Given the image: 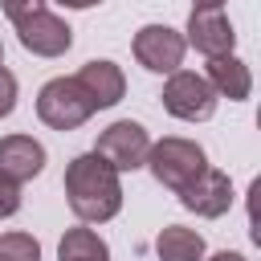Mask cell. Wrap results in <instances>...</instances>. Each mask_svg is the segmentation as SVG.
<instances>
[{
    "instance_id": "obj_12",
    "label": "cell",
    "mask_w": 261,
    "mask_h": 261,
    "mask_svg": "<svg viewBox=\"0 0 261 261\" xmlns=\"http://www.w3.org/2000/svg\"><path fill=\"white\" fill-rule=\"evenodd\" d=\"M204 82L216 90V98H228V102H245L253 94V73L249 65L237 57V53H224V57H208V73Z\"/></svg>"
},
{
    "instance_id": "obj_15",
    "label": "cell",
    "mask_w": 261,
    "mask_h": 261,
    "mask_svg": "<svg viewBox=\"0 0 261 261\" xmlns=\"http://www.w3.org/2000/svg\"><path fill=\"white\" fill-rule=\"evenodd\" d=\"M0 261H41V245L29 232H0Z\"/></svg>"
},
{
    "instance_id": "obj_6",
    "label": "cell",
    "mask_w": 261,
    "mask_h": 261,
    "mask_svg": "<svg viewBox=\"0 0 261 261\" xmlns=\"http://www.w3.org/2000/svg\"><path fill=\"white\" fill-rule=\"evenodd\" d=\"M130 49H135V61L151 73H175L184 65V53H188L184 33H175L171 24H143L135 33Z\"/></svg>"
},
{
    "instance_id": "obj_20",
    "label": "cell",
    "mask_w": 261,
    "mask_h": 261,
    "mask_svg": "<svg viewBox=\"0 0 261 261\" xmlns=\"http://www.w3.org/2000/svg\"><path fill=\"white\" fill-rule=\"evenodd\" d=\"M228 0H192V8H224Z\"/></svg>"
},
{
    "instance_id": "obj_16",
    "label": "cell",
    "mask_w": 261,
    "mask_h": 261,
    "mask_svg": "<svg viewBox=\"0 0 261 261\" xmlns=\"http://www.w3.org/2000/svg\"><path fill=\"white\" fill-rule=\"evenodd\" d=\"M16 212H20V184H12V179L0 175V220H8Z\"/></svg>"
},
{
    "instance_id": "obj_13",
    "label": "cell",
    "mask_w": 261,
    "mask_h": 261,
    "mask_svg": "<svg viewBox=\"0 0 261 261\" xmlns=\"http://www.w3.org/2000/svg\"><path fill=\"white\" fill-rule=\"evenodd\" d=\"M155 253H159V261H204V237L196 228L167 224L155 237Z\"/></svg>"
},
{
    "instance_id": "obj_18",
    "label": "cell",
    "mask_w": 261,
    "mask_h": 261,
    "mask_svg": "<svg viewBox=\"0 0 261 261\" xmlns=\"http://www.w3.org/2000/svg\"><path fill=\"white\" fill-rule=\"evenodd\" d=\"M16 110V77L0 65V118H8Z\"/></svg>"
},
{
    "instance_id": "obj_19",
    "label": "cell",
    "mask_w": 261,
    "mask_h": 261,
    "mask_svg": "<svg viewBox=\"0 0 261 261\" xmlns=\"http://www.w3.org/2000/svg\"><path fill=\"white\" fill-rule=\"evenodd\" d=\"M53 4H61V8H94L102 0H53Z\"/></svg>"
},
{
    "instance_id": "obj_2",
    "label": "cell",
    "mask_w": 261,
    "mask_h": 261,
    "mask_svg": "<svg viewBox=\"0 0 261 261\" xmlns=\"http://www.w3.org/2000/svg\"><path fill=\"white\" fill-rule=\"evenodd\" d=\"M147 167H151V175H155L167 192L179 196V192L208 167V155H204L200 143L179 139V135H167V139L151 143V151H147Z\"/></svg>"
},
{
    "instance_id": "obj_7",
    "label": "cell",
    "mask_w": 261,
    "mask_h": 261,
    "mask_svg": "<svg viewBox=\"0 0 261 261\" xmlns=\"http://www.w3.org/2000/svg\"><path fill=\"white\" fill-rule=\"evenodd\" d=\"M179 204L204 220H216L232 208V179L220 171V167H204L184 192H179Z\"/></svg>"
},
{
    "instance_id": "obj_22",
    "label": "cell",
    "mask_w": 261,
    "mask_h": 261,
    "mask_svg": "<svg viewBox=\"0 0 261 261\" xmlns=\"http://www.w3.org/2000/svg\"><path fill=\"white\" fill-rule=\"evenodd\" d=\"M0 65H4V45H0Z\"/></svg>"
},
{
    "instance_id": "obj_21",
    "label": "cell",
    "mask_w": 261,
    "mask_h": 261,
    "mask_svg": "<svg viewBox=\"0 0 261 261\" xmlns=\"http://www.w3.org/2000/svg\"><path fill=\"white\" fill-rule=\"evenodd\" d=\"M208 261H245V257H241V253H228V249H224V253H212Z\"/></svg>"
},
{
    "instance_id": "obj_3",
    "label": "cell",
    "mask_w": 261,
    "mask_h": 261,
    "mask_svg": "<svg viewBox=\"0 0 261 261\" xmlns=\"http://www.w3.org/2000/svg\"><path fill=\"white\" fill-rule=\"evenodd\" d=\"M90 114H94V102L73 77H49L37 94V118L53 130H77L82 122H90Z\"/></svg>"
},
{
    "instance_id": "obj_9",
    "label": "cell",
    "mask_w": 261,
    "mask_h": 261,
    "mask_svg": "<svg viewBox=\"0 0 261 261\" xmlns=\"http://www.w3.org/2000/svg\"><path fill=\"white\" fill-rule=\"evenodd\" d=\"M184 33H188L184 45H192V49L204 53V57H224V53H232V45H237V33H232V24H228V16H224L220 8H192Z\"/></svg>"
},
{
    "instance_id": "obj_10",
    "label": "cell",
    "mask_w": 261,
    "mask_h": 261,
    "mask_svg": "<svg viewBox=\"0 0 261 261\" xmlns=\"http://www.w3.org/2000/svg\"><path fill=\"white\" fill-rule=\"evenodd\" d=\"M73 82L86 90V98L94 102V110H110V106H118L122 102V94H126V77H122V69L114 65V61H86L77 73H73Z\"/></svg>"
},
{
    "instance_id": "obj_5",
    "label": "cell",
    "mask_w": 261,
    "mask_h": 261,
    "mask_svg": "<svg viewBox=\"0 0 261 261\" xmlns=\"http://www.w3.org/2000/svg\"><path fill=\"white\" fill-rule=\"evenodd\" d=\"M147 151H151V135L143 130V122H130V118L110 122L94 143V155L106 159L118 175L135 171V167H147Z\"/></svg>"
},
{
    "instance_id": "obj_1",
    "label": "cell",
    "mask_w": 261,
    "mask_h": 261,
    "mask_svg": "<svg viewBox=\"0 0 261 261\" xmlns=\"http://www.w3.org/2000/svg\"><path fill=\"white\" fill-rule=\"evenodd\" d=\"M65 200L82 224H106L122 208V179L106 159L86 151L65 167Z\"/></svg>"
},
{
    "instance_id": "obj_11",
    "label": "cell",
    "mask_w": 261,
    "mask_h": 261,
    "mask_svg": "<svg viewBox=\"0 0 261 261\" xmlns=\"http://www.w3.org/2000/svg\"><path fill=\"white\" fill-rule=\"evenodd\" d=\"M45 171V147L33 135H4L0 139V175L12 184H29Z\"/></svg>"
},
{
    "instance_id": "obj_14",
    "label": "cell",
    "mask_w": 261,
    "mask_h": 261,
    "mask_svg": "<svg viewBox=\"0 0 261 261\" xmlns=\"http://www.w3.org/2000/svg\"><path fill=\"white\" fill-rule=\"evenodd\" d=\"M57 261H110V249L106 241L94 232V228H69L57 245Z\"/></svg>"
},
{
    "instance_id": "obj_4",
    "label": "cell",
    "mask_w": 261,
    "mask_h": 261,
    "mask_svg": "<svg viewBox=\"0 0 261 261\" xmlns=\"http://www.w3.org/2000/svg\"><path fill=\"white\" fill-rule=\"evenodd\" d=\"M159 98H163V110L184 122H204L216 114V90L204 82V73H192V69H175L163 82Z\"/></svg>"
},
{
    "instance_id": "obj_17",
    "label": "cell",
    "mask_w": 261,
    "mask_h": 261,
    "mask_svg": "<svg viewBox=\"0 0 261 261\" xmlns=\"http://www.w3.org/2000/svg\"><path fill=\"white\" fill-rule=\"evenodd\" d=\"M0 8H4V16H8L12 24H20L24 16L41 12V8H45V0H0Z\"/></svg>"
},
{
    "instance_id": "obj_8",
    "label": "cell",
    "mask_w": 261,
    "mask_h": 261,
    "mask_svg": "<svg viewBox=\"0 0 261 261\" xmlns=\"http://www.w3.org/2000/svg\"><path fill=\"white\" fill-rule=\"evenodd\" d=\"M16 37H20V45H24L33 57H61V53L73 45V29H69L61 16H53L49 8L24 16V20L16 24Z\"/></svg>"
}]
</instances>
